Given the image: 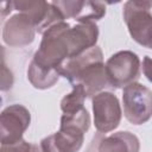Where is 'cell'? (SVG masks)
<instances>
[{
  "mask_svg": "<svg viewBox=\"0 0 152 152\" xmlns=\"http://www.w3.org/2000/svg\"><path fill=\"white\" fill-rule=\"evenodd\" d=\"M58 72L71 86L82 84L87 97L93 99L104 88L110 87L103 63V53L97 45L78 56L66 59L58 68Z\"/></svg>",
  "mask_w": 152,
  "mask_h": 152,
  "instance_id": "1",
  "label": "cell"
},
{
  "mask_svg": "<svg viewBox=\"0 0 152 152\" xmlns=\"http://www.w3.org/2000/svg\"><path fill=\"white\" fill-rule=\"evenodd\" d=\"M70 28L71 26L66 21H61L46 30L32 61L40 66L58 70L71 57Z\"/></svg>",
  "mask_w": 152,
  "mask_h": 152,
  "instance_id": "2",
  "label": "cell"
},
{
  "mask_svg": "<svg viewBox=\"0 0 152 152\" xmlns=\"http://www.w3.org/2000/svg\"><path fill=\"white\" fill-rule=\"evenodd\" d=\"M152 1L129 0L124 5V20L128 32L139 45L152 49Z\"/></svg>",
  "mask_w": 152,
  "mask_h": 152,
  "instance_id": "3",
  "label": "cell"
},
{
  "mask_svg": "<svg viewBox=\"0 0 152 152\" xmlns=\"http://www.w3.org/2000/svg\"><path fill=\"white\" fill-rule=\"evenodd\" d=\"M106 72L110 87L125 88L139 78L140 59L129 50H122L112 55L106 62Z\"/></svg>",
  "mask_w": 152,
  "mask_h": 152,
  "instance_id": "4",
  "label": "cell"
},
{
  "mask_svg": "<svg viewBox=\"0 0 152 152\" xmlns=\"http://www.w3.org/2000/svg\"><path fill=\"white\" fill-rule=\"evenodd\" d=\"M124 114L133 125H142L152 118V91L141 83L134 82L122 91Z\"/></svg>",
  "mask_w": 152,
  "mask_h": 152,
  "instance_id": "5",
  "label": "cell"
},
{
  "mask_svg": "<svg viewBox=\"0 0 152 152\" xmlns=\"http://www.w3.org/2000/svg\"><path fill=\"white\" fill-rule=\"evenodd\" d=\"M14 10L25 14L38 33H44L51 26L57 23L65 21L59 10L52 4L43 0H28V1H13Z\"/></svg>",
  "mask_w": 152,
  "mask_h": 152,
  "instance_id": "6",
  "label": "cell"
},
{
  "mask_svg": "<svg viewBox=\"0 0 152 152\" xmlns=\"http://www.w3.org/2000/svg\"><path fill=\"white\" fill-rule=\"evenodd\" d=\"M31 114L19 103L7 106L0 115L1 145H13L23 140V134L28 128Z\"/></svg>",
  "mask_w": 152,
  "mask_h": 152,
  "instance_id": "7",
  "label": "cell"
},
{
  "mask_svg": "<svg viewBox=\"0 0 152 152\" xmlns=\"http://www.w3.org/2000/svg\"><path fill=\"white\" fill-rule=\"evenodd\" d=\"M94 126L101 133L114 131L122 116L120 102L110 91H101L91 99Z\"/></svg>",
  "mask_w": 152,
  "mask_h": 152,
  "instance_id": "8",
  "label": "cell"
},
{
  "mask_svg": "<svg viewBox=\"0 0 152 152\" xmlns=\"http://www.w3.org/2000/svg\"><path fill=\"white\" fill-rule=\"evenodd\" d=\"M84 141V132L74 126H61L59 131L40 140L42 152H78Z\"/></svg>",
  "mask_w": 152,
  "mask_h": 152,
  "instance_id": "9",
  "label": "cell"
},
{
  "mask_svg": "<svg viewBox=\"0 0 152 152\" xmlns=\"http://www.w3.org/2000/svg\"><path fill=\"white\" fill-rule=\"evenodd\" d=\"M64 19L72 18L77 23H95L106 14V5L100 1H52Z\"/></svg>",
  "mask_w": 152,
  "mask_h": 152,
  "instance_id": "10",
  "label": "cell"
},
{
  "mask_svg": "<svg viewBox=\"0 0 152 152\" xmlns=\"http://www.w3.org/2000/svg\"><path fill=\"white\" fill-rule=\"evenodd\" d=\"M36 27L23 13L8 18L2 28V40L8 46H25L31 44L36 37Z\"/></svg>",
  "mask_w": 152,
  "mask_h": 152,
  "instance_id": "11",
  "label": "cell"
},
{
  "mask_svg": "<svg viewBox=\"0 0 152 152\" xmlns=\"http://www.w3.org/2000/svg\"><path fill=\"white\" fill-rule=\"evenodd\" d=\"M140 142L137 135L128 131L112 133L103 138L97 147V152H139Z\"/></svg>",
  "mask_w": 152,
  "mask_h": 152,
  "instance_id": "12",
  "label": "cell"
},
{
  "mask_svg": "<svg viewBox=\"0 0 152 152\" xmlns=\"http://www.w3.org/2000/svg\"><path fill=\"white\" fill-rule=\"evenodd\" d=\"M59 76L61 75L57 69L40 66L33 61H31L27 69V80L37 89H48L53 87Z\"/></svg>",
  "mask_w": 152,
  "mask_h": 152,
  "instance_id": "13",
  "label": "cell"
},
{
  "mask_svg": "<svg viewBox=\"0 0 152 152\" xmlns=\"http://www.w3.org/2000/svg\"><path fill=\"white\" fill-rule=\"evenodd\" d=\"M86 99H87V94L83 86L74 84L72 90L61 100V109L63 114H72L83 109Z\"/></svg>",
  "mask_w": 152,
  "mask_h": 152,
  "instance_id": "14",
  "label": "cell"
},
{
  "mask_svg": "<svg viewBox=\"0 0 152 152\" xmlns=\"http://www.w3.org/2000/svg\"><path fill=\"white\" fill-rule=\"evenodd\" d=\"M61 126H74L86 133L90 127V115L86 108L72 114H63L61 118Z\"/></svg>",
  "mask_w": 152,
  "mask_h": 152,
  "instance_id": "15",
  "label": "cell"
},
{
  "mask_svg": "<svg viewBox=\"0 0 152 152\" xmlns=\"http://www.w3.org/2000/svg\"><path fill=\"white\" fill-rule=\"evenodd\" d=\"M0 152H42V148L37 144L27 142L23 139L13 145H1Z\"/></svg>",
  "mask_w": 152,
  "mask_h": 152,
  "instance_id": "16",
  "label": "cell"
},
{
  "mask_svg": "<svg viewBox=\"0 0 152 152\" xmlns=\"http://www.w3.org/2000/svg\"><path fill=\"white\" fill-rule=\"evenodd\" d=\"M142 72L145 77L152 83V58L150 56H145L142 59Z\"/></svg>",
  "mask_w": 152,
  "mask_h": 152,
  "instance_id": "17",
  "label": "cell"
},
{
  "mask_svg": "<svg viewBox=\"0 0 152 152\" xmlns=\"http://www.w3.org/2000/svg\"><path fill=\"white\" fill-rule=\"evenodd\" d=\"M13 84V76H12V72L6 68L5 65V62H2V80H1V90H7V81Z\"/></svg>",
  "mask_w": 152,
  "mask_h": 152,
  "instance_id": "18",
  "label": "cell"
}]
</instances>
